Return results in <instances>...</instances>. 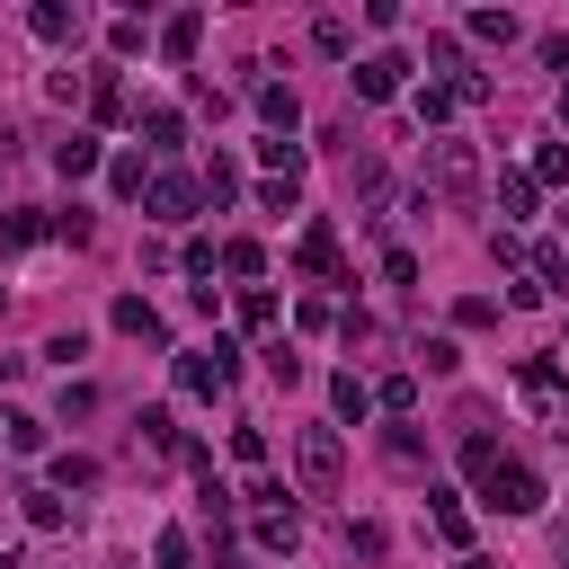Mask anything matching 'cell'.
Wrapping results in <instances>:
<instances>
[{
  "label": "cell",
  "instance_id": "6da1fadb",
  "mask_svg": "<svg viewBox=\"0 0 569 569\" xmlns=\"http://www.w3.org/2000/svg\"><path fill=\"white\" fill-rule=\"evenodd\" d=\"M516 400H525L551 436H569V373H560L551 356H516Z\"/></svg>",
  "mask_w": 569,
  "mask_h": 569
},
{
  "label": "cell",
  "instance_id": "7a4b0ae2",
  "mask_svg": "<svg viewBox=\"0 0 569 569\" xmlns=\"http://www.w3.org/2000/svg\"><path fill=\"white\" fill-rule=\"evenodd\" d=\"M293 462H302V489L329 498V489L347 480V445H338V427H302V436H293Z\"/></svg>",
  "mask_w": 569,
  "mask_h": 569
},
{
  "label": "cell",
  "instance_id": "3957f363",
  "mask_svg": "<svg viewBox=\"0 0 569 569\" xmlns=\"http://www.w3.org/2000/svg\"><path fill=\"white\" fill-rule=\"evenodd\" d=\"M427 187H436V196H471V187H480V151L453 142V133H436V142H427Z\"/></svg>",
  "mask_w": 569,
  "mask_h": 569
},
{
  "label": "cell",
  "instance_id": "277c9868",
  "mask_svg": "<svg viewBox=\"0 0 569 569\" xmlns=\"http://www.w3.org/2000/svg\"><path fill=\"white\" fill-rule=\"evenodd\" d=\"M231 373H240V347H231V338H213V347H187V356H178V391H204V400H213Z\"/></svg>",
  "mask_w": 569,
  "mask_h": 569
},
{
  "label": "cell",
  "instance_id": "5b68a950",
  "mask_svg": "<svg viewBox=\"0 0 569 569\" xmlns=\"http://www.w3.org/2000/svg\"><path fill=\"white\" fill-rule=\"evenodd\" d=\"M480 498H489L498 516H542V480H533L525 462H498V471L480 480Z\"/></svg>",
  "mask_w": 569,
  "mask_h": 569
},
{
  "label": "cell",
  "instance_id": "8992f818",
  "mask_svg": "<svg viewBox=\"0 0 569 569\" xmlns=\"http://www.w3.org/2000/svg\"><path fill=\"white\" fill-rule=\"evenodd\" d=\"M347 80H356V98H365V107H382V98H400V80H409V53H365Z\"/></svg>",
  "mask_w": 569,
  "mask_h": 569
},
{
  "label": "cell",
  "instance_id": "52a82bcc",
  "mask_svg": "<svg viewBox=\"0 0 569 569\" xmlns=\"http://www.w3.org/2000/svg\"><path fill=\"white\" fill-rule=\"evenodd\" d=\"M204 204V187L196 178H151V222H187Z\"/></svg>",
  "mask_w": 569,
  "mask_h": 569
},
{
  "label": "cell",
  "instance_id": "ba28073f",
  "mask_svg": "<svg viewBox=\"0 0 569 569\" xmlns=\"http://www.w3.org/2000/svg\"><path fill=\"white\" fill-rule=\"evenodd\" d=\"M293 258H302V276H329L338 284V222H302V249Z\"/></svg>",
  "mask_w": 569,
  "mask_h": 569
},
{
  "label": "cell",
  "instance_id": "9c48e42d",
  "mask_svg": "<svg viewBox=\"0 0 569 569\" xmlns=\"http://www.w3.org/2000/svg\"><path fill=\"white\" fill-rule=\"evenodd\" d=\"M427 525H436V533L471 560V516H462V498H453V489H427Z\"/></svg>",
  "mask_w": 569,
  "mask_h": 569
},
{
  "label": "cell",
  "instance_id": "30bf717a",
  "mask_svg": "<svg viewBox=\"0 0 569 569\" xmlns=\"http://www.w3.org/2000/svg\"><path fill=\"white\" fill-rule=\"evenodd\" d=\"M196 44H204V9H178V18L160 27V53H169V62H196Z\"/></svg>",
  "mask_w": 569,
  "mask_h": 569
},
{
  "label": "cell",
  "instance_id": "8fae6325",
  "mask_svg": "<svg viewBox=\"0 0 569 569\" xmlns=\"http://www.w3.org/2000/svg\"><path fill=\"white\" fill-rule=\"evenodd\" d=\"M249 98H258V116H267V124H276V133H293V124H302V98H293V89H284V80H258V89H249Z\"/></svg>",
  "mask_w": 569,
  "mask_h": 569
},
{
  "label": "cell",
  "instance_id": "7c38bea8",
  "mask_svg": "<svg viewBox=\"0 0 569 569\" xmlns=\"http://www.w3.org/2000/svg\"><path fill=\"white\" fill-rule=\"evenodd\" d=\"M249 516H258V551H293L302 542V516L293 507H249Z\"/></svg>",
  "mask_w": 569,
  "mask_h": 569
},
{
  "label": "cell",
  "instance_id": "4fadbf2b",
  "mask_svg": "<svg viewBox=\"0 0 569 569\" xmlns=\"http://www.w3.org/2000/svg\"><path fill=\"white\" fill-rule=\"evenodd\" d=\"M44 44H80V9H62V0H36V18H27Z\"/></svg>",
  "mask_w": 569,
  "mask_h": 569
},
{
  "label": "cell",
  "instance_id": "5bb4252c",
  "mask_svg": "<svg viewBox=\"0 0 569 569\" xmlns=\"http://www.w3.org/2000/svg\"><path fill=\"white\" fill-rule=\"evenodd\" d=\"M116 329H124V338H151V347L169 338V329H160V311H151L142 293H116Z\"/></svg>",
  "mask_w": 569,
  "mask_h": 569
},
{
  "label": "cell",
  "instance_id": "9a60e30c",
  "mask_svg": "<svg viewBox=\"0 0 569 569\" xmlns=\"http://www.w3.org/2000/svg\"><path fill=\"white\" fill-rule=\"evenodd\" d=\"M18 516H27L36 533H62V525H71V507H62L53 489H18Z\"/></svg>",
  "mask_w": 569,
  "mask_h": 569
},
{
  "label": "cell",
  "instance_id": "2e32d148",
  "mask_svg": "<svg viewBox=\"0 0 569 569\" xmlns=\"http://www.w3.org/2000/svg\"><path fill=\"white\" fill-rule=\"evenodd\" d=\"M196 187H204V204H231V196H240V160H231V151H213Z\"/></svg>",
  "mask_w": 569,
  "mask_h": 569
},
{
  "label": "cell",
  "instance_id": "e0dca14e",
  "mask_svg": "<svg viewBox=\"0 0 569 569\" xmlns=\"http://www.w3.org/2000/svg\"><path fill=\"white\" fill-rule=\"evenodd\" d=\"M311 53L347 62V53H356V27H347V18H311Z\"/></svg>",
  "mask_w": 569,
  "mask_h": 569
},
{
  "label": "cell",
  "instance_id": "ac0fdd59",
  "mask_svg": "<svg viewBox=\"0 0 569 569\" xmlns=\"http://www.w3.org/2000/svg\"><path fill=\"white\" fill-rule=\"evenodd\" d=\"M89 116H98V124H124V80H116V71L89 80Z\"/></svg>",
  "mask_w": 569,
  "mask_h": 569
},
{
  "label": "cell",
  "instance_id": "d6986e66",
  "mask_svg": "<svg viewBox=\"0 0 569 569\" xmlns=\"http://www.w3.org/2000/svg\"><path fill=\"white\" fill-rule=\"evenodd\" d=\"M107 187H116V196H151V169H142V151H116V160H107Z\"/></svg>",
  "mask_w": 569,
  "mask_h": 569
},
{
  "label": "cell",
  "instance_id": "ffe728a7",
  "mask_svg": "<svg viewBox=\"0 0 569 569\" xmlns=\"http://www.w3.org/2000/svg\"><path fill=\"white\" fill-rule=\"evenodd\" d=\"M329 409H338V418H373V382L338 373V382H329Z\"/></svg>",
  "mask_w": 569,
  "mask_h": 569
},
{
  "label": "cell",
  "instance_id": "44dd1931",
  "mask_svg": "<svg viewBox=\"0 0 569 569\" xmlns=\"http://www.w3.org/2000/svg\"><path fill=\"white\" fill-rule=\"evenodd\" d=\"M53 169H62V178H89V169H98V142H89V133L53 142Z\"/></svg>",
  "mask_w": 569,
  "mask_h": 569
},
{
  "label": "cell",
  "instance_id": "7402d4cb",
  "mask_svg": "<svg viewBox=\"0 0 569 569\" xmlns=\"http://www.w3.org/2000/svg\"><path fill=\"white\" fill-rule=\"evenodd\" d=\"M498 462H507V453H498V436H480V427H471V436H462V471H471V480H489Z\"/></svg>",
  "mask_w": 569,
  "mask_h": 569
},
{
  "label": "cell",
  "instance_id": "603a6c76",
  "mask_svg": "<svg viewBox=\"0 0 569 569\" xmlns=\"http://www.w3.org/2000/svg\"><path fill=\"white\" fill-rule=\"evenodd\" d=\"M462 27H471V36H480V44H516V18H507V9H471V18H462Z\"/></svg>",
  "mask_w": 569,
  "mask_h": 569
},
{
  "label": "cell",
  "instance_id": "cb8c5ba5",
  "mask_svg": "<svg viewBox=\"0 0 569 569\" xmlns=\"http://www.w3.org/2000/svg\"><path fill=\"white\" fill-rule=\"evenodd\" d=\"M453 107H462V98H453V80H427V89H418V124H445Z\"/></svg>",
  "mask_w": 569,
  "mask_h": 569
},
{
  "label": "cell",
  "instance_id": "d4e9b609",
  "mask_svg": "<svg viewBox=\"0 0 569 569\" xmlns=\"http://www.w3.org/2000/svg\"><path fill=\"white\" fill-rule=\"evenodd\" d=\"M258 160H267L276 178H302V142H284V133H267V142H258Z\"/></svg>",
  "mask_w": 569,
  "mask_h": 569
},
{
  "label": "cell",
  "instance_id": "484cf974",
  "mask_svg": "<svg viewBox=\"0 0 569 569\" xmlns=\"http://www.w3.org/2000/svg\"><path fill=\"white\" fill-rule=\"evenodd\" d=\"M533 187H569V142H542L533 151Z\"/></svg>",
  "mask_w": 569,
  "mask_h": 569
},
{
  "label": "cell",
  "instance_id": "4316f807",
  "mask_svg": "<svg viewBox=\"0 0 569 569\" xmlns=\"http://www.w3.org/2000/svg\"><path fill=\"white\" fill-rule=\"evenodd\" d=\"M373 409H391V418H409V409H418V382H409V373H391V382H373Z\"/></svg>",
  "mask_w": 569,
  "mask_h": 569
},
{
  "label": "cell",
  "instance_id": "83f0119b",
  "mask_svg": "<svg viewBox=\"0 0 569 569\" xmlns=\"http://www.w3.org/2000/svg\"><path fill=\"white\" fill-rule=\"evenodd\" d=\"M533 276H542V293H569V249L542 240V249H533Z\"/></svg>",
  "mask_w": 569,
  "mask_h": 569
},
{
  "label": "cell",
  "instance_id": "f1b7e54d",
  "mask_svg": "<svg viewBox=\"0 0 569 569\" xmlns=\"http://www.w3.org/2000/svg\"><path fill=\"white\" fill-rule=\"evenodd\" d=\"M178 133H187V124H178L169 107H151V116H142V142H151V151H178Z\"/></svg>",
  "mask_w": 569,
  "mask_h": 569
},
{
  "label": "cell",
  "instance_id": "f546056e",
  "mask_svg": "<svg viewBox=\"0 0 569 569\" xmlns=\"http://www.w3.org/2000/svg\"><path fill=\"white\" fill-rule=\"evenodd\" d=\"M498 204H507V213H533V169H507V178H498Z\"/></svg>",
  "mask_w": 569,
  "mask_h": 569
},
{
  "label": "cell",
  "instance_id": "4dcf8cb0",
  "mask_svg": "<svg viewBox=\"0 0 569 569\" xmlns=\"http://www.w3.org/2000/svg\"><path fill=\"white\" fill-rule=\"evenodd\" d=\"M44 231H53L44 213H0V240H9V249H27V240H44Z\"/></svg>",
  "mask_w": 569,
  "mask_h": 569
},
{
  "label": "cell",
  "instance_id": "1f68e13d",
  "mask_svg": "<svg viewBox=\"0 0 569 569\" xmlns=\"http://www.w3.org/2000/svg\"><path fill=\"white\" fill-rule=\"evenodd\" d=\"M258 356H267V373H276V382H284V391H293V382H302V356H293V347H284V338H267V347H258Z\"/></svg>",
  "mask_w": 569,
  "mask_h": 569
},
{
  "label": "cell",
  "instance_id": "d6a6232c",
  "mask_svg": "<svg viewBox=\"0 0 569 569\" xmlns=\"http://www.w3.org/2000/svg\"><path fill=\"white\" fill-rule=\"evenodd\" d=\"M382 453H391L400 471H418V462H427V445H418V427H391V436H382Z\"/></svg>",
  "mask_w": 569,
  "mask_h": 569
},
{
  "label": "cell",
  "instance_id": "836d02e7",
  "mask_svg": "<svg viewBox=\"0 0 569 569\" xmlns=\"http://www.w3.org/2000/svg\"><path fill=\"white\" fill-rule=\"evenodd\" d=\"M151 560H160V569H196V542H187V533H178V525H169V533H160V542H151Z\"/></svg>",
  "mask_w": 569,
  "mask_h": 569
},
{
  "label": "cell",
  "instance_id": "e575fe53",
  "mask_svg": "<svg viewBox=\"0 0 569 569\" xmlns=\"http://www.w3.org/2000/svg\"><path fill=\"white\" fill-rule=\"evenodd\" d=\"M222 267H231V276H267V249H258V240H231Z\"/></svg>",
  "mask_w": 569,
  "mask_h": 569
},
{
  "label": "cell",
  "instance_id": "d590c367",
  "mask_svg": "<svg viewBox=\"0 0 569 569\" xmlns=\"http://www.w3.org/2000/svg\"><path fill=\"white\" fill-rule=\"evenodd\" d=\"M142 445H151V453H178V427H169V409H142Z\"/></svg>",
  "mask_w": 569,
  "mask_h": 569
},
{
  "label": "cell",
  "instance_id": "8d00e7d4",
  "mask_svg": "<svg viewBox=\"0 0 569 569\" xmlns=\"http://www.w3.org/2000/svg\"><path fill=\"white\" fill-rule=\"evenodd\" d=\"M89 480H98L89 453H62V462H53V489H89Z\"/></svg>",
  "mask_w": 569,
  "mask_h": 569
},
{
  "label": "cell",
  "instance_id": "74e56055",
  "mask_svg": "<svg viewBox=\"0 0 569 569\" xmlns=\"http://www.w3.org/2000/svg\"><path fill=\"white\" fill-rule=\"evenodd\" d=\"M293 196H302V178H267V187H258V204H267V213H293Z\"/></svg>",
  "mask_w": 569,
  "mask_h": 569
},
{
  "label": "cell",
  "instance_id": "f35d334b",
  "mask_svg": "<svg viewBox=\"0 0 569 569\" xmlns=\"http://www.w3.org/2000/svg\"><path fill=\"white\" fill-rule=\"evenodd\" d=\"M240 320H249V329H267V320H276V293H267V284H249V293H240Z\"/></svg>",
  "mask_w": 569,
  "mask_h": 569
},
{
  "label": "cell",
  "instance_id": "ab89813d",
  "mask_svg": "<svg viewBox=\"0 0 569 569\" xmlns=\"http://www.w3.org/2000/svg\"><path fill=\"white\" fill-rule=\"evenodd\" d=\"M453 320H462V329H489V320H498V302H489V293H462V302H453Z\"/></svg>",
  "mask_w": 569,
  "mask_h": 569
},
{
  "label": "cell",
  "instance_id": "60d3db41",
  "mask_svg": "<svg viewBox=\"0 0 569 569\" xmlns=\"http://www.w3.org/2000/svg\"><path fill=\"white\" fill-rule=\"evenodd\" d=\"M36 445H44V418L18 409V418H9V453H36Z\"/></svg>",
  "mask_w": 569,
  "mask_h": 569
},
{
  "label": "cell",
  "instance_id": "b9f144b4",
  "mask_svg": "<svg viewBox=\"0 0 569 569\" xmlns=\"http://www.w3.org/2000/svg\"><path fill=\"white\" fill-rule=\"evenodd\" d=\"M382 542H391L382 525H347V551H365V560H382Z\"/></svg>",
  "mask_w": 569,
  "mask_h": 569
},
{
  "label": "cell",
  "instance_id": "7bdbcfd3",
  "mask_svg": "<svg viewBox=\"0 0 569 569\" xmlns=\"http://www.w3.org/2000/svg\"><path fill=\"white\" fill-rule=\"evenodd\" d=\"M551 560H560V569H569V525H551Z\"/></svg>",
  "mask_w": 569,
  "mask_h": 569
},
{
  "label": "cell",
  "instance_id": "ee69618b",
  "mask_svg": "<svg viewBox=\"0 0 569 569\" xmlns=\"http://www.w3.org/2000/svg\"><path fill=\"white\" fill-rule=\"evenodd\" d=\"M462 569H498V560H480V551H471V560H462Z\"/></svg>",
  "mask_w": 569,
  "mask_h": 569
},
{
  "label": "cell",
  "instance_id": "f6af8a7d",
  "mask_svg": "<svg viewBox=\"0 0 569 569\" xmlns=\"http://www.w3.org/2000/svg\"><path fill=\"white\" fill-rule=\"evenodd\" d=\"M0 569H27V560H18V551H0Z\"/></svg>",
  "mask_w": 569,
  "mask_h": 569
},
{
  "label": "cell",
  "instance_id": "bcb514c9",
  "mask_svg": "<svg viewBox=\"0 0 569 569\" xmlns=\"http://www.w3.org/2000/svg\"><path fill=\"white\" fill-rule=\"evenodd\" d=\"M560 116H569V80H560Z\"/></svg>",
  "mask_w": 569,
  "mask_h": 569
},
{
  "label": "cell",
  "instance_id": "7dc6e473",
  "mask_svg": "<svg viewBox=\"0 0 569 569\" xmlns=\"http://www.w3.org/2000/svg\"><path fill=\"white\" fill-rule=\"evenodd\" d=\"M560 222H569V204H560Z\"/></svg>",
  "mask_w": 569,
  "mask_h": 569
},
{
  "label": "cell",
  "instance_id": "c3c4849f",
  "mask_svg": "<svg viewBox=\"0 0 569 569\" xmlns=\"http://www.w3.org/2000/svg\"><path fill=\"white\" fill-rule=\"evenodd\" d=\"M0 160H9V142H0Z\"/></svg>",
  "mask_w": 569,
  "mask_h": 569
}]
</instances>
